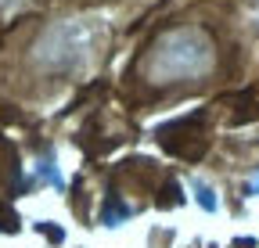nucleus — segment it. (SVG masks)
I'll use <instances>...</instances> for the list:
<instances>
[{
  "mask_svg": "<svg viewBox=\"0 0 259 248\" xmlns=\"http://www.w3.org/2000/svg\"><path fill=\"white\" fill-rule=\"evenodd\" d=\"M216 65V43L198 25H177L148 51L144 76L151 83H191L209 76Z\"/></svg>",
  "mask_w": 259,
  "mask_h": 248,
  "instance_id": "obj_1",
  "label": "nucleus"
},
{
  "mask_svg": "<svg viewBox=\"0 0 259 248\" xmlns=\"http://www.w3.org/2000/svg\"><path fill=\"white\" fill-rule=\"evenodd\" d=\"M90 40H94V29L90 25H79V22H69V25H58L54 33H47L44 40V58L47 65L54 69H72L90 54Z\"/></svg>",
  "mask_w": 259,
  "mask_h": 248,
  "instance_id": "obj_2",
  "label": "nucleus"
},
{
  "mask_svg": "<svg viewBox=\"0 0 259 248\" xmlns=\"http://www.w3.org/2000/svg\"><path fill=\"white\" fill-rule=\"evenodd\" d=\"M8 4H18V0H0V8H8Z\"/></svg>",
  "mask_w": 259,
  "mask_h": 248,
  "instance_id": "obj_3",
  "label": "nucleus"
}]
</instances>
